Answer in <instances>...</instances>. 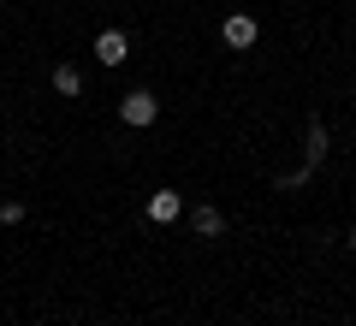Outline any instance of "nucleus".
I'll use <instances>...</instances> for the list:
<instances>
[{"label": "nucleus", "instance_id": "6e6552de", "mask_svg": "<svg viewBox=\"0 0 356 326\" xmlns=\"http://www.w3.org/2000/svg\"><path fill=\"white\" fill-rule=\"evenodd\" d=\"M24 220V202H0V226H18Z\"/></svg>", "mask_w": 356, "mask_h": 326}, {"label": "nucleus", "instance_id": "423d86ee", "mask_svg": "<svg viewBox=\"0 0 356 326\" xmlns=\"http://www.w3.org/2000/svg\"><path fill=\"white\" fill-rule=\"evenodd\" d=\"M191 226H196V238H220V231H226V213L220 208H196Z\"/></svg>", "mask_w": 356, "mask_h": 326}, {"label": "nucleus", "instance_id": "20e7f679", "mask_svg": "<svg viewBox=\"0 0 356 326\" xmlns=\"http://www.w3.org/2000/svg\"><path fill=\"white\" fill-rule=\"evenodd\" d=\"M178 213H184V202H178V190H154V196H149V220H154V226H172Z\"/></svg>", "mask_w": 356, "mask_h": 326}, {"label": "nucleus", "instance_id": "f03ea898", "mask_svg": "<svg viewBox=\"0 0 356 326\" xmlns=\"http://www.w3.org/2000/svg\"><path fill=\"white\" fill-rule=\"evenodd\" d=\"M321 154H327V131H321V119H315V125H309V161L297 166L291 178H280V184H273V190H297V184H303V178H309V172H315V166H321Z\"/></svg>", "mask_w": 356, "mask_h": 326}, {"label": "nucleus", "instance_id": "1a4fd4ad", "mask_svg": "<svg viewBox=\"0 0 356 326\" xmlns=\"http://www.w3.org/2000/svg\"><path fill=\"white\" fill-rule=\"evenodd\" d=\"M350 250H356V231H350Z\"/></svg>", "mask_w": 356, "mask_h": 326}, {"label": "nucleus", "instance_id": "39448f33", "mask_svg": "<svg viewBox=\"0 0 356 326\" xmlns=\"http://www.w3.org/2000/svg\"><path fill=\"white\" fill-rule=\"evenodd\" d=\"M220 36H226V48H255V18L232 13L226 24H220Z\"/></svg>", "mask_w": 356, "mask_h": 326}, {"label": "nucleus", "instance_id": "7ed1b4c3", "mask_svg": "<svg viewBox=\"0 0 356 326\" xmlns=\"http://www.w3.org/2000/svg\"><path fill=\"white\" fill-rule=\"evenodd\" d=\"M125 54H131L125 30H102V36H95V60H102V65H125Z\"/></svg>", "mask_w": 356, "mask_h": 326}, {"label": "nucleus", "instance_id": "f257e3e1", "mask_svg": "<svg viewBox=\"0 0 356 326\" xmlns=\"http://www.w3.org/2000/svg\"><path fill=\"white\" fill-rule=\"evenodd\" d=\"M119 119H125L131 131H143V125H154V119H161V101H154L149 89H131V95L119 101Z\"/></svg>", "mask_w": 356, "mask_h": 326}, {"label": "nucleus", "instance_id": "0eeeda50", "mask_svg": "<svg viewBox=\"0 0 356 326\" xmlns=\"http://www.w3.org/2000/svg\"><path fill=\"white\" fill-rule=\"evenodd\" d=\"M54 89H60V95H83V77H77V65H54Z\"/></svg>", "mask_w": 356, "mask_h": 326}]
</instances>
